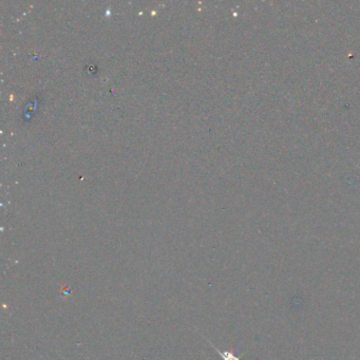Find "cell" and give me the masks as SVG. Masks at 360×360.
Listing matches in <instances>:
<instances>
[{"mask_svg":"<svg viewBox=\"0 0 360 360\" xmlns=\"http://www.w3.org/2000/svg\"><path fill=\"white\" fill-rule=\"evenodd\" d=\"M211 345H212V344H211ZM212 347H214V349L216 350V352H217L218 354H219V355L222 357L223 360H241V357L237 356V355H235V354H234L233 352H230V351L222 352V351H220V350H218L215 345H212Z\"/></svg>","mask_w":360,"mask_h":360,"instance_id":"obj_1","label":"cell"}]
</instances>
